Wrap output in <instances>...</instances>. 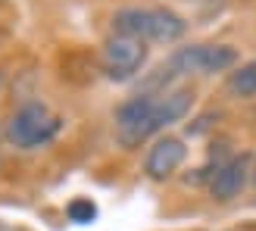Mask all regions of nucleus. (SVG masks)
<instances>
[{"label":"nucleus","instance_id":"1","mask_svg":"<svg viewBox=\"0 0 256 231\" xmlns=\"http://www.w3.org/2000/svg\"><path fill=\"white\" fill-rule=\"evenodd\" d=\"M190 104H194L190 88H172V91L162 94H150V91L134 94L116 110V140L125 150H134L156 132L184 119Z\"/></svg>","mask_w":256,"mask_h":231},{"label":"nucleus","instance_id":"2","mask_svg":"<svg viewBox=\"0 0 256 231\" xmlns=\"http://www.w3.org/2000/svg\"><path fill=\"white\" fill-rule=\"evenodd\" d=\"M234 62H238V50L232 44H190V47H178L175 54L147 78V88H166V84H172L175 78H184V75L228 72Z\"/></svg>","mask_w":256,"mask_h":231},{"label":"nucleus","instance_id":"3","mask_svg":"<svg viewBox=\"0 0 256 231\" xmlns=\"http://www.w3.org/2000/svg\"><path fill=\"white\" fill-rule=\"evenodd\" d=\"M188 32V22L166 6H125L112 16V34H125L144 44H175Z\"/></svg>","mask_w":256,"mask_h":231},{"label":"nucleus","instance_id":"4","mask_svg":"<svg viewBox=\"0 0 256 231\" xmlns=\"http://www.w3.org/2000/svg\"><path fill=\"white\" fill-rule=\"evenodd\" d=\"M60 128H62L60 116H54L44 104H38V100H28V104H22L10 116L6 140H10V147H16V150H34V147L50 144V140L60 134Z\"/></svg>","mask_w":256,"mask_h":231},{"label":"nucleus","instance_id":"5","mask_svg":"<svg viewBox=\"0 0 256 231\" xmlns=\"http://www.w3.org/2000/svg\"><path fill=\"white\" fill-rule=\"evenodd\" d=\"M150 56V47L144 41H134V38L125 34H112L100 47V66H104L106 78L112 82H128L144 69V62Z\"/></svg>","mask_w":256,"mask_h":231},{"label":"nucleus","instance_id":"6","mask_svg":"<svg viewBox=\"0 0 256 231\" xmlns=\"http://www.w3.org/2000/svg\"><path fill=\"white\" fill-rule=\"evenodd\" d=\"M184 160H188L184 140H178V138H160L156 144L147 150L144 175L150 178V182H166V178H172L178 169H182Z\"/></svg>","mask_w":256,"mask_h":231},{"label":"nucleus","instance_id":"7","mask_svg":"<svg viewBox=\"0 0 256 231\" xmlns=\"http://www.w3.org/2000/svg\"><path fill=\"white\" fill-rule=\"evenodd\" d=\"M247 178H250V156H234V160H228L222 166H216V172L210 178L212 200H219V203L234 200L240 190H244Z\"/></svg>","mask_w":256,"mask_h":231},{"label":"nucleus","instance_id":"8","mask_svg":"<svg viewBox=\"0 0 256 231\" xmlns=\"http://www.w3.org/2000/svg\"><path fill=\"white\" fill-rule=\"evenodd\" d=\"M225 88H228V94H232V97H240V100L256 97V60L238 66L232 75H228Z\"/></svg>","mask_w":256,"mask_h":231},{"label":"nucleus","instance_id":"9","mask_svg":"<svg viewBox=\"0 0 256 231\" xmlns=\"http://www.w3.org/2000/svg\"><path fill=\"white\" fill-rule=\"evenodd\" d=\"M66 212H69V219L72 222H78V225H88V222H94V216H97V206L88 197H78V200H72L69 206H66Z\"/></svg>","mask_w":256,"mask_h":231},{"label":"nucleus","instance_id":"10","mask_svg":"<svg viewBox=\"0 0 256 231\" xmlns=\"http://www.w3.org/2000/svg\"><path fill=\"white\" fill-rule=\"evenodd\" d=\"M0 88H4V72H0Z\"/></svg>","mask_w":256,"mask_h":231},{"label":"nucleus","instance_id":"11","mask_svg":"<svg viewBox=\"0 0 256 231\" xmlns=\"http://www.w3.org/2000/svg\"><path fill=\"white\" fill-rule=\"evenodd\" d=\"M253 178H256V169H253Z\"/></svg>","mask_w":256,"mask_h":231}]
</instances>
